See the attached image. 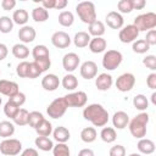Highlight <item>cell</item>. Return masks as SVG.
Segmentation results:
<instances>
[{
  "mask_svg": "<svg viewBox=\"0 0 156 156\" xmlns=\"http://www.w3.org/2000/svg\"><path fill=\"white\" fill-rule=\"evenodd\" d=\"M28 17H29V15H28V12H27L24 9H18V10H16V11L13 12V15H12V21H13V23H16V24L23 26V24L27 23Z\"/></svg>",
  "mask_w": 156,
  "mask_h": 156,
  "instance_id": "obj_30",
  "label": "cell"
},
{
  "mask_svg": "<svg viewBox=\"0 0 156 156\" xmlns=\"http://www.w3.org/2000/svg\"><path fill=\"white\" fill-rule=\"evenodd\" d=\"M146 84L150 89H156V73H150L146 78Z\"/></svg>",
  "mask_w": 156,
  "mask_h": 156,
  "instance_id": "obj_52",
  "label": "cell"
},
{
  "mask_svg": "<svg viewBox=\"0 0 156 156\" xmlns=\"http://www.w3.org/2000/svg\"><path fill=\"white\" fill-rule=\"evenodd\" d=\"M96 136H98V133H96L95 128H93V127H85L80 132V139L84 143H88V144L95 141Z\"/></svg>",
  "mask_w": 156,
  "mask_h": 156,
  "instance_id": "obj_27",
  "label": "cell"
},
{
  "mask_svg": "<svg viewBox=\"0 0 156 156\" xmlns=\"http://www.w3.org/2000/svg\"><path fill=\"white\" fill-rule=\"evenodd\" d=\"M15 6H16V1H15V0H2V1H1V7H2V10H5V11L12 10Z\"/></svg>",
  "mask_w": 156,
  "mask_h": 156,
  "instance_id": "obj_51",
  "label": "cell"
},
{
  "mask_svg": "<svg viewBox=\"0 0 156 156\" xmlns=\"http://www.w3.org/2000/svg\"><path fill=\"white\" fill-rule=\"evenodd\" d=\"M100 136L102 139V141L110 144V143H113L117 138V134H116V130L111 127H104L101 133H100Z\"/></svg>",
  "mask_w": 156,
  "mask_h": 156,
  "instance_id": "obj_32",
  "label": "cell"
},
{
  "mask_svg": "<svg viewBox=\"0 0 156 156\" xmlns=\"http://www.w3.org/2000/svg\"><path fill=\"white\" fill-rule=\"evenodd\" d=\"M150 46L152 45H156V30L155 29H151V30H147L146 33V37L144 39Z\"/></svg>",
  "mask_w": 156,
  "mask_h": 156,
  "instance_id": "obj_50",
  "label": "cell"
},
{
  "mask_svg": "<svg viewBox=\"0 0 156 156\" xmlns=\"http://www.w3.org/2000/svg\"><path fill=\"white\" fill-rule=\"evenodd\" d=\"M151 101L154 105H156V93H152L151 94Z\"/></svg>",
  "mask_w": 156,
  "mask_h": 156,
  "instance_id": "obj_59",
  "label": "cell"
},
{
  "mask_svg": "<svg viewBox=\"0 0 156 156\" xmlns=\"http://www.w3.org/2000/svg\"><path fill=\"white\" fill-rule=\"evenodd\" d=\"M110 156H126V149L123 145H115L110 150Z\"/></svg>",
  "mask_w": 156,
  "mask_h": 156,
  "instance_id": "obj_49",
  "label": "cell"
},
{
  "mask_svg": "<svg viewBox=\"0 0 156 156\" xmlns=\"http://www.w3.org/2000/svg\"><path fill=\"white\" fill-rule=\"evenodd\" d=\"M12 55L16 58H27L29 55V49L24 44H15L12 46Z\"/></svg>",
  "mask_w": 156,
  "mask_h": 156,
  "instance_id": "obj_31",
  "label": "cell"
},
{
  "mask_svg": "<svg viewBox=\"0 0 156 156\" xmlns=\"http://www.w3.org/2000/svg\"><path fill=\"white\" fill-rule=\"evenodd\" d=\"M74 22V16L71 11H62L58 15V23L62 27H71Z\"/></svg>",
  "mask_w": 156,
  "mask_h": 156,
  "instance_id": "obj_33",
  "label": "cell"
},
{
  "mask_svg": "<svg viewBox=\"0 0 156 156\" xmlns=\"http://www.w3.org/2000/svg\"><path fill=\"white\" fill-rule=\"evenodd\" d=\"M43 119H44L43 113H40L39 111H32V112H29V116H28V124L30 127L35 128Z\"/></svg>",
  "mask_w": 156,
  "mask_h": 156,
  "instance_id": "obj_40",
  "label": "cell"
},
{
  "mask_svg": "<svg viewBox=\"0 0 156 156\" xmlns=\"http://www.w3.org/2000/svg\"><path fill=\"white\" fill-rule=\"evenodd\" d=\"M105 33V24L101 21H94L89 24V35H94V38L101 37Z\"/></svg>",
  "mask_w": 156,
  "mask_h": 156,
  "instance_id": "obj_26",
  "label": "cell"
},
{
  "mask_svg": "<svg viewBox=\"0 0 156 156\" xmlns=\"http://www.w3.org/2000/svg\"><path fill=\"white\" fill-rule=\"evenodd\" d=\"M139 33H140V32L138 30V28H136L134 24H127L126 27H123V28L119 30L118 38H119V40H121L122 43L127 44V43L134 41V40L138 38Z\"/></svg>",
  "mask_w": 156,
  "mask_h": 156,
  "instance_id": "obj_10",
  "label": "cell"
},
{
  "mask_svg": "<svg viewBox=\"0 0 156 156\" xmlns=\"http://www.w3.org/2000/svg\"><path fill=\"white\" fill-rule=\"evenodd\" d=\"M60 85V80H58V77L54 73H49L46 74L43 79H41V87L48 90V91H54L58 88Z\"/></svg>",
  "mask_w": 156,
  "mask_h": 156,
  "instance_id": "obj_16",
  "label": "cell"
},
{
  "mask_svg": "<svg viewBox=\"0 0 156 156\" xmlns=\"http://www.w3.org/2000/svg\"><path fill=\"white\" fill-rule=\"evenodd\" d=\"M98 74V65L94 61H85L80 66V76L84 79H93Z\"/></svg>",
  "mask_w": 156,
  "mask_h": 156,
  "instance_id": "obj_13",
  "label": "cell"
},
{
  "mask_svg": "<svg viewBox=\"0 0 156 156\" xmlns=\"http://www.w3.org/2000/svg\"><path fill=\"white\" fill-rule=\"evenodd\" d=\"M28 67H29V62L27 61H22L17 65V68H16V73L18 77L21 78H27V73H28Z\"/></svg>",
  "mask_w": 156,
  "mask_h": 156,
  "instance_id": "obj_46",
  "label": "cell"
},
{
  "mask_svg": "<svg viewBox=\"0 0 156 156\" xmlns=\"http://www.w3.org/2000/svg\"><path fill=\"white\" fill-rule=\"evenodd\" d=\"M106 24L112 28V29H119L123 27V23H124V20L122 17V15L117 11H111L106 15Z\"/></svg>",
  "mask_w": 156,
  "mask_h": 156,
  "instance_id": "obj_14",
  "label": "cell"
},
{
  "mask_svg": "<svg viewBox=\"0 0 156 156\" xmlns=\"http://www.w3.org/2000/svg\"><path fill=\"white\" fill-rule=\"evenodd\" d=\"M123 60V56L119 51L117 50H107L102 57V66L107 71H113L116 69Z\"/></svg>",
  "mask_w": 156,
  "mask_h": 156,
  "instance_id": "obj_5",
  "label": "cell"
},
{
  "mask_svg": "<svg viewBox=\"0 0 156 156\" xmlns=\"http://www.w3.org/2000/svg\"><path fill=\"white\" fill-rule=\"evenodd\" d=\"M40 74H41V71H40L39 67L34 63V61H33V62H29L27 78H29V79H34V78H38Z\"/></svg>",
  "mask_w": 156,
  "mask_h": 156,
  "instance_id": "obj_45",
  "label": "cell"
},
{
  "mask_svg": "<svg viewBox=\"0 0 156 156\" xmlns=\"http://www.w3.org/2000/svg\"><path fill=\"white\" fill-rule=\"evenodd\" d=\"M79 62H80V58L76 52H68L62 58V66L67 72H73L74 69H77L79 66Z\"/></svg>",
  "mask_w": 156,
  "mask_h": 156,
  "instance_id": "obj_12",
  "label": "cell"
},
{
  "mask_svg": "<svg viewBox=\"0 0 156 156\" xmlns=\"http://www.w3.org/2000/svg\"><path fill=\"white\" fill-rule=\"evenodd\" d=\"M139 32L141 30H151L156 27V13L154 12H146V13H141L139 16H136L134 18V23H133Z\"/></svg>",
  "mask_w": 156,
  "mask_h": 156,
  "instance_id": "obj_4",
  "label": "cell"
},
{
  "mask_svg": "<svg viewBox=\"0 0 156 156\" xmlns=\"http://www.w3.org/2000/svg\"><path fill=\"white\" fill-rule=\"evenodd\" d=\"M133 105H134V107H135L136 110L144 111V110H146L147 106H149L147 98H146L145 95H143V94H138V95H135V96L133 98Z\"/></svg>",
  "mask_w": 156,
  "mask_h": 156,
  "instance_id": "obj_35",
  "label": "cell"
},
{
  "mask_svg": "<svg viewBox=\"0 0 156 156\" xmlns=\"http://www.w3.org/2000/svg\"><path fill=\"white\" fill-rule=\"evenodd\" d=\"M83 117L95 127H104L108 122V112L100 104H90L83 110Z\"/></svg>",
  "mask_w": 156,
  "mask_h": 156,
  "instance_id": "obj_1",
  "label": "cell"
},
{
  "mask_svg": "<svg viewBox=\"0 0 156 156\" xmlns=\"http://www.w3.org/2000/svg\"><path fill=\"white\" fill-rule=\"evenodd\" d=\"M134 84H135V77L133 73H129V72L121 74L116 80V88L123 93L132 90Z\"/></svg>",
  "mask_w": 156,
  "mask_h": 156,
  "instance_id": "obj_9",
  "label": "cell"
},
{
  "mask_svg": "<svg viewBox=\"0 0 156 156\" xmlns=\"http://www.w3.org/2000/svg\"><path fill=\"white\" fill-rule=\"evenodd\" d=\"M145 5H146L145 0H132L133 10H141V9L145 7Z\"/></svg>",
  "mask_w": 156,
  "mask_h": 156,
  "instance_id": "obj_53",
  "label": "cell"
},
{
  "mask_svg": "<svg viewBox=\"0 0 156 156\" xmlns=\"http://www.w3.org/2000/svg\"><path fill=\"white\" fill-rule=\"evenodd\" d=\"M9 101L12 102V104H15L16 106L20 107V106H22V105L26 102V95H24L23 93L18 91V93H16L15 95L10 96V98H9Z\"/></svg>",
  "mask_w": 156,
  "mask_h": 156,
  "instance_id": "obj_47",
  "label": "cell"
},
{
  "mask_svg": "<svg viewBox=\"0 0 156 156\" xmlns=\"http://www.w3.org/2000/svg\"><path fill=\"white\" fill-rule=\"evenodd\" d=\"M21 156H39L38 151L33 147H28L26 150H23V152L21 154Z\"/></svg>",
  "mask_w": 156,
  "mask_h": 156,
  "instance_id": "obj_55",
  "label": "cell"
},
{
  "mask_svg": "<svg viewBox=\"0 0 156 156\" xmlns=\"http://www.w3.org/2000/svg\"><path fill=\"white\" fill-rule=\"evenodd\" d=\"M136 146H138V150L141 154H145V155H150L155 151V143L150 139H146V138H141L138 141Z\"/></svg>",
  "mask_w": 156,
  "mask_h": 156,
  "instance_id": "obj_22",
  "label": "cell"
},
{
  "mask_svg": "<svg viewBox=\"0 0 156 156\" xmlns=\"http://www.w3.org/2000/svg\"><path fill=\"white\" fill-rule=\"evenodd\" d=\"M149 123V115L146 112H141L136 115L128 124H129V132L130 134L136 138L141 139L146 135V126Z\"/></svg>",
  "mask_w": 156,
  "mask_h": 156,
  "instance_id": "obj_2",
  "label": "cell"
},
{
  "mask_svg": "<svg viewBox=\"0 0 156 156\" xmlns=\"http://www.w3.org/2000/svg\"><path fill=\"white\" fill-rule=\"evenodd\" d=\"M13 133H15V126H13V123H11L10 121H2V122H0V136L7 139V138L12 136Z\"/></svg>",
  "mask_w": 156,
  "mask_h": 156,
  "instance_id": "obj_28",
  "label": "cell"
},
{
  "mask_svg": "<svg viewBox=\"0 0 156 156\" xmlns=\"http://www.w3.org/2000/svg\"><path fill=\"white\" fill-rule=\"evenodd\" d=\"M51 43L54 46L58 48V49H65V48H68L69 44H71V38L69 35L63 32V30H57L52 34L51 37Z\"/></svg>",
  "mask_w": 156,
  "mask_h": 156,
  "instance_id": "obj_11",
  "label": "cell"
},
{
  "mask_svg": "<svg viewBox=\"0 0 156 156\" xmlns=\"http://www.w3.org/2000/svg\"><path fill=\"white\" fill-rule=\"evenodd\" d=\"M18 111H20V107L16 106L15 104L10 102V101H7V102L5 104V106H4V113H5L7 117L12 118V119H13V117L17 115Z\"/></svg>",
  "mask_w": 156,
  "mask_h": 156,
  "instance_id": "obj_42",
  "label": "cell"
},
{
  "mask_svg": "<svg viewBox=\"0 0 156 156\" xmlns=\"http://www.w3.org/2000/svg\"><path fill=\"white\" fill-rule=\"evenodd\" d=\"M132 49L136 54H145L150 49V45L144 39H139V40H136V41L133 43V48Z\"/></svg>",
  "mask_w": 156,
  "mask_h": 156,
  "instance_id": "obj_41",
  "label": "cell"
},
{
  "mask_svg": "<svg viewBox=\"0 0 156 156\" xmlns=\"http://www.w3.org/2000/svg\"><path fill=\"white\" fill-rule=\"evenodd\" d=\"M32 18L35 22H45L49 18V12L43 6L34 7L33 11H32Z\"/></svg>",
  "mask_w": 156,
  "mask_h": 156,
  "instance_id": "obj_29",
  "label": "cell"
},
{
  "mask_svg": "<svg viewBox=\"0 0 156 156\" xmlns=\"http://www.w3.org/2000/svg\"><path fill=\"white\" fill-rule=\"evenodd\" d=\"M35 29L30 26H23L20 30H18V38L22 43L24 44H28V43H32L34 39H35Z\"/></svg>",
  "mask_w": 156,
  "mask_h": 156,
  "instance_id": "obj_17",
  "label": "cell"
},
{
  "mask_svg": "<svg viewBox=\"0 0 156 156\" xmlns=\"http://www.w3.org/2000/svg\"><path fill=\"white\" fill-rule=\"evenodd\" d=\"M18 84L11 80H6V79H1L0 80V94L6 95V96H12L16 93H18Z\"/></svg>",
  "mask_w": 156,
  "mask_h": 156,
  "instance_id": "obj_15",
  "label": "cell"
},
{
  "mask_svg": "<svg viewBox=\"0 0 156 156\" xmlns=\"http://www.w3.org/2000/svg\"><path fill=\"white\" fill-rule=\"evenodd\" d=\"M129 156H141V155H139V154H130Z\"/></svg>",
  "mask_w": 156,
  "mask_h": 156,
  "instance_id": "obj_60",
  "label": "cell"
},
{
  "mask_svg": "<svg viewBox=\"0 0 156 156\" xmlns=\"http://www.w3.org/2000/svg\"><path fill=\"white\" fill-rule=\"evenodd\" d=\"M22 150V143L17 139L7 138L0 143V152L6 156H15L18 155Z\"/></svg>",
  "mask_w": 156,
  "mask_h": 156,
  "instance_id": "obj_6",
  "label": "cell"
},
{
  "mask_svg": "<svg viewBox=\"0 0 156 156\" xmlns=\"http://www.w3.org/2000/svg\"><path fill=\"white\" fill-rule=\"evenodd\" d=\"M41 5L45 10H49V9H55V5H56V0H43L41 1Z\"/></svg>",
  "mask_w": 156,
  "mask_h": 156,
  "instance_id": "obj_54",
  "label": "cell"
},
{
  "mask_svg": "<svg viewBox=\"0 0 156 156\" xmlns=\"http://www.w3.org/2000/svg\"><path fill=\"white\" fill-rule=\"evenodd\" d=\"M67 107H83L87 104L88 96L84 91H76L63 96Z\"/></svg>",
  "mask_w": 156,
  "mask_h": 156,
  "instance_id": "obj_8",
  "label": "cell"
},
{
  "mask_svg": "<svg viewBox=\"0 0 156 156\" xmlns=\"http://www.w3.org/2000/svg\"><path fill=\"white\" fill-rule=\"evenodd\" d=\"M112 123L117 129H124L129 123V116L124 111H117L112 117Z\"/></svg>",
  "mask_w": 156,
  "mask_h": 156,
  "instance_id": "obj_19",
  "label": "cell"
},
{
  "mask_svg": "<svg viewBox=\"0 0 156 156\" xmlns=\"http://www.w3.org/2000/svg\"><path fill=\"white\" fill-rule=\"evenodd\" d=\"M62 87L67 90H74L78 87V79L76 78V76L68 73L62 79Z\"/></svg>",
  "mask_w": 156,
  "mask_h": 156,
  "instance_id": "obj_34",
  "label": "cell"
},
{
  "mask_svg": "<svg viewBox=\"0 0 156 156\" xmlns=\"http://www.w3.org/2000/svg\"><path fill=\"white\" fill-rule=\"evenodd\" d=\"M66 110H67V105H66L63 98H57V99H55V100L48 106L46 112H48L49 117L57 119V118H61V117L65 115Z\"/></svg>",
  "mask_w": 156,
  "mask_h": 156,
  "instance_id": "obj_7",
  "label": "cell"
},
{
  "mask_svg": "<svg viewBox=\"0 0 156 156\" xmlns=\"http://www.w3.org/2000/svg\"><path fill=\"white\" fill-rule=\"evenodd\" d=\"M78 156H95V155L91 149H82L78 152Z\"/></svg>",
  "mask_w": 156,
  "mask_h": 156,
  "instance_id": "obj_58",
  "label": "cell"
},
{
  "mask_svg": "<svg viewBox=\"0 0 156 156\" xmlns=\"http://www.w3.org/2000/svg\"><path fill=\"white\" fill-rule=\"evenodd\" d=\"M1 102H2V100H1V98H0V105H1Z\"/></svg>",
  "mask_w": 156,
  "mask_h": 156,
  "instance_id": "obj_61",
  "label": "cell"
},
{
  "mask_svg": "<svg viewBox=\"0 0 156 156\" xmlns=\"http://www.w3.org/2000/svg\"><path fill=\"white\" fill-rule=\"evenodd\" d=\"M34 63L39 67V69L41 71V73L43 72H45V71H48L49 68H50V66H51V61H50V57H43V58H37V60H34Z\"/></svg>",
  "mask_w": 156,
  "mask_h": 156,
  "instance_id": "obj_44",
  "label": "cell"
},
{
  "mask_svg": "<svg viewBox=\"0 0 156 156\" xmlns=\"http://www.w3.org/2000/svg\"><path fill=\"white\" fill-rule=\"evenodd\" d=\"M52 154L54 156H71L69 147L65 143H57V145H54Z\"/></svg>",
  "mask_w": 156,
  "mask_h": 156,
  "instance_id": "obj_39",
  "label": "cell"
},
{
  "mask_svg": "<svg viewBox=\"0 0 156 156\" xmlns=\"http://www.w3.org/2000/svg\"><path fill=\"white\" fill-rule=\"evenodd\" d=\"M7 54H9L7 46H6L5 44H1V43H0V61H2L4 58H6Z\"/></svg>",
  "mask_w": 156,
  "mask_h": 156,
  "instance_id": "obj_56",
  "label": "cell"
},
{
  "mask_svg": "<svg viewBox=\"0 0 156 156\" xmlns=\"http://www.w3.org/2000/svg\"><path fill=\"white\" fill-rule=\"evenodd\" d=\"M95 85L99 90L106 91L112 87V77L108 73H101L95 79Z\"/></svg>",
  "mask_w": 156,
  "mask_h": 156,
  "instance_id": "obj_18",
  "label": "cell"
},
{
  "mask_svg": "<svg viewBox=\"0 0 156 156\" xmlns=\"http://www.w3.org/2000/svg\"><path fill=\"white\" fill-rule=\"evenodd\" d=\"M35 132L38 133L39 136H49L51 133H52V126L51 123L48 121V119H43L35 128Z\"/></svg>",
  "mask_w": 156,
  "mask_h": 156,
  "instance_id": "obj_24",
  "label": "cell"
},
{
  "mask_svg": "<svg viewBox=\"0 0 156 156\" xmlns=\"http://www.w3.org/2000/svg\"><path fill=\"white\" fill-rule=\"evenodd\" d=\"M32 55H33L34 60H37V58H43V57H50L49 49H48L45 45H35V46L33 48Z\"/></svg>",
  "mask_w": 156,
  "mask_h": 156,
  "instance_id": "obj_37",
  "label": "cell"
},
{
  "mask_svg": "<svg viewBox=\"0 0 156 156\" xmlns=\"http://www.w3.org/2000/svg\"><path fill=\"white\" fill-rule=\"evenodd\" d=\"M13 28V21L12 18L7 16H1L0 17V32L1 33H10Z\"/></svg>",
  "mask_w": 156,
  "mask_h": 156,
  "instance_id": "obj_38",
  "label": "cell"
},
{
  "mask_svg": "<svg viewBox=\"0 0 156 156\" xmlns=\"http://www.w3.org/2000/svg\"><path fill=\"white\" fill-rule=\"evenodd\" d=\"M34 143H35V146L41 151H50L54 147L52 140L49 139L48 136H37Z\"/></svg>",
  "mask_w": 156,
  "mask_h": 156,
  "instance_id": "obj_25",
  "label": "cell"
},
{
  "mask_svg": "<svg viewBox=\"0 0 156 156\" xmlns=\"http://www.w3.org/2000/svg\"><path fill=\"white\" fill-rule=\"evenodd\" d=\"M28 116H29V112L26 108H20L17 115L13 117L15 124H17V126H26V124H28Z\"/></svg>",
  "mask_w": 156,
  "mask_h": 156,
  "instance_id": "obj_36",
  "label": "cell"
},
{
  "mask_svg": "<svg viewBox=\"0 0 156 156\" xmlns=\"http://www.w3.org/2000/svg\"><path fill=\"white\" fill-rule=\"evenodd\" d=\"M117 9L122 13H129V12H132V10H133L132 0H121V1H118Z\"/></svg>",
  "mask_w": 156,
  "mask_h": 156,
  "instance_id": "obj_43",
  "label": "cell"
},
{
  "mask_svg": "<svg viewBox=\"0 0 156 156\" xmlns=\"http://www.w3.org/2000/svg\"><path fill=\"white\" fill-rule=\"evenodd\" d=\"M143 63L144 66H146V68L155 71L156 69V56L154 55H147L146 57L143 58Z\"/></svg>",
  "mask_w": 156,
  "mask_h": 156,
  "instance_id": "obj_48",
  "label": "cell"
},
{
  "mask_svg": "<svg viewBox=\"0 0 156 156\" xmlns=\"http://www.w3.org/2000/svg\"><path fill=\"white\" fill-rule=\"evenodd\" d=\"M90 35L89 33L87 32H78L76 33L74 38H73V43L77 48H85L89 45V41H90Z\"/></svg>",
  "mask_w": 156,
  "mask_h": 156,
  "instance_id": "obj_23",
  "label": "cell"
},
{
  "mask_svg": "<svg viewBox=\"0 0 156 156\" xmlns=\"http://www.w3.org/2000/svg\"><path fill=\"white\" fill-rule=\"evenodd\" d=\"M52 135H54V139L57 141V143H66L69 138H71V133L69 130L66 128V127H56L54 130H52Z\"/></svg>",
  "mask_w": 156,
  "mask_h": 156,
  "instance_id": "obj_21",
  "label": "cell"
},
{
  "mask_svg": "<svg viewBox=\"0 0 156 156\" xmlns=\"http://www.w3.org/2000/svg\"><path fill=\"white\" fill-rule=\"evenodd\" d=\"M76 11L78 17L82 20V22L90 24L94 21H96V11L95 5L91 1H82L76 6Z\"/></svg>",
  "mask_w": 156,
  "mask_h": 156,
  "instance_id": "obj_3",
  "label": "cell"
},
{
  "mask_svg": "<svg viewBox=\"0 0 156 156\" xmlns=\"http://www.w3.org/2000/svg\"><path fill=\"white\" fill-rule=\"evenodd\" d=\"M67 5H68V1H67V0H56L55 9H57V10H62V9H65Z\"/></svg>",
  "mask_w": 156,
  "mask_h": 156,
  "instance_id": "obj_57",
  "label": "cell"
},
{
  "mask_svg": "<svg viewBox=\"0 0 156 156\" xmlns=\"http://www.w3.org/2000/svg\"><path fill=\"white\" fill-rule=\"evenodd\" d=\"M107 46V43L106 40L102 38V37H98V38H93L90 39L89 41V49L91 52L94 54H100L102 52Z\"/></svg>",
  "mask_w": 156,
  "mask_h": 156,
  "instance_id": "obj_20",
  "label": "cell"
}]
</instances>
